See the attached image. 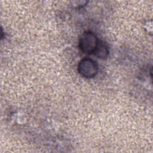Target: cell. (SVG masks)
Segmentation results:
<instances>
[{
    "instance_id": "obj_1",
    "label": "cell",
    "mask_w": 153,
    "mask_h": 153,
    "mask_svg": "<svg viewBox=\"0 0 153 153\" xmlns=\"http://www.w3.org/2000/svg\"><path fill=\"white\" fill-rule=\"evenodd\" d=\"M99 39L91 31H85L81 35L79 40V48L84 54H93Z\"/></svg>"
},
{
    "instance_id": "obj_2",
    "label": "cell",
    "mask_w": 153,
    "mask_h": 153,
    "mask_svg": "<svg viewBox=\"0 0 153 153\" xmlns=\"http://www.w3.org/2000/svg\"><path fill=\"white\" fill-rule=\"evenodd\" d=\"M98 65L97 62L90 58L82 59L77 67V70L80 75L85 78H92L98 72Z\"/></svg>"
},
{
    "instance_id": "obj_3",
    "label": "cell",
    "mask_w": 153,
    "mask_h": 153,
    "mask_svg": "<svg viewBox=\"0 0 153 153\" xmlns=\"http://www.w3.org/2000/svg\"><path fill=\"white\" fill-rule=\"evenodd\" d=\"M109 53V50L108 45L105 42L99 40L93 54L99 59H105L108 56Z\"/></svg>"
}]
</instances>
